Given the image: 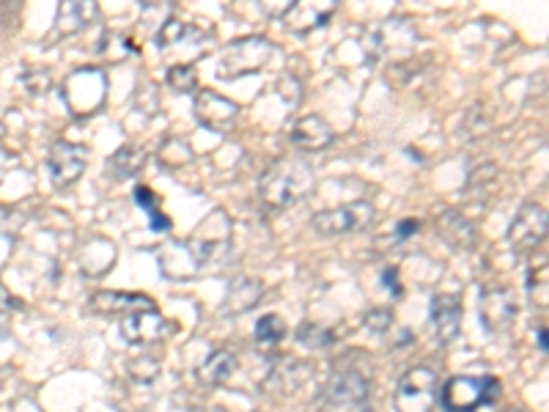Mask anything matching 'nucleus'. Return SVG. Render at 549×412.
Returning <instances> with one entry per match:
<instances>
[{"mask_svg": "<svg viewBox=\"0 0 549 412\" xmlns=\"http://www.w3.org/2000/svg\"><path fill=\"white\" fill-rule=\"evenodd\" d=\"M313 182H316V176H313L311 165L297 157H283L261 174L259 196L264 204L286 209L308 196L313 190Z\"/></svg>", "mask_w": 549, "mask_h": 412, "instance_id": "nucleus-1", "label": "nucleus"}, {"mask_svg": "<svg viewBox=\"0 0 549 412\" xmlns=\"http://www.w3.org/2000/svg\"><path fill=\"white\" fill-rule=\"evenodd\" d=\"M503 385L495 377H451L442 388V407L448 412H475L484 404H495Z\"/></svg>", "mask_w": 549, "mask_h": 412, "instance_id": "nucleus-2", "label": "nucleus"}, {"mask_svg": "<svg viewBox=\"0 0 549 412\" xmlns=\"http://www.w3.org/2000/svg\"><path fill=\"white\" fill-rule=\"evenodd\" d=\"M272 44L261 36H248L231 42L217 61V77L223 80H237L250 72H261V66L270 61Z\"/></svg>", "mask_w": 549, "mask_h": 412, "instance_id": "nucleus-3", "label": "nucleus"}, {"mask_svg": "<svg viewBox=\"0 0 549 412\" xmlns=\"http://www.w3.org/2000/svg\"><path fill=\"white\" fill-rule=\"evenodd\" d=\"M217 220H220V212L206 217L201 228L184 242V248L193 256L198 270L206 267V264H217V261H223L228 256V248H231V226L226 223V217H223V223H217Z\"/></svg>", "mask_w": 549, "mask_h": 412, "instance_id": "nucleus-4", "label": "nucleus"}, {"mask_svg": "<svg viewBox=\"0 0 549 412\" xmlns=\"http://www.w3.org/2000/svg\"><path fill=\"white\" fill-rule=\"evenodd\" d=\"M437 402V374L426 366H415L401 377L396 388V412H431Z\"/></svg>", "mask_w": 549, "mask_h": 412, "instance_id": "nucleus-5", "label": "nucleus"}, {"mask_svg": "<svg viewBox=\"0 0 549 412\" xmlns=\"http://www.w3.org/2000/svg\"><path fill=\"white\" fill-rule=\"evenodd\" d=\"M105 88H108V83H105V75L99 69H91V66L77 69L64 86L66 105L75 116H88L105 102Z\"/></svg>", "mask_w": 549, "mask_h": 412, "instance_id": "nucleus-6", "label": "nucleus"}, {"mask_svg": "<svg viewBox=\"0 0 549 412\" xmlns=\"http://www.w3.org/2000/svg\"><path fill=\"white\" fill-rule=\"evenodd\" d=\"M374 220V206L368 201H355V204L335 206L313 215V228L322 237H341V234H355L360 228H366Z\"/></svg>", "mask_w": 549, "mask_h": 412, "instance_id": "nucleus-7", "label": "nucleus"}, {"mask_svg": "<svg viewBox=\"0 0 549 412\" xmlns=\"http://www.w3.org/2000/svg\"><path fill=\"white\" fill-rule=\"evenodd\" d=\"M547 209L541 204H528L519 206V212L511 220V228H508V242L517 253H530L536 250L547 239Z\"/></svg>", "mask_w": 549, "mask_h": 412, "instance_id": "nucleus-8", "label": "nucleus"}, {"mask_svg": "<svg viewBox=\"0 0 549 412\" xmlns=\"http://www.w3.org/2000/svg\"><path fill=\"white\" fill-rule=\"evenodd\" d=\"M195 119L201 121V127L217 132V135H228L237 127L239 105L231 99L220 97L217 91H198L193 102Z\"/></svg>", "mask_w": 549, "mask_h": 412, "instance_id": "nucleus-9", "label": "nucleus"}, {"mask_svg": "<svg viewBox=\"0 0 549 412\" xmlns=\"http://www.w3.org/2000/svg\"><path fill=\"white\" fill-rule=\"evenodd\" d=\"M368 396V382L363 374L357 371H346V374H335L327 391L322 396L324 410L330 412H349L357 410L360 404L366 402Z\"/></svg>", "mask_w": 549, "mask_h": 412, "instance_id": "nucleus-10", "label": "nucleus"}, {"mask_svg": "<svg viewBox=\"0 0 549 412\" xmlns=\"http://www.w3.org/2000/svg\"><path fill=\"white\" fill-rule=\"evenodd\" d=\"M121 336L130 344H157L162 338L171 336V322L157 311H132L121 316Z\"/></svg>", "mask_w": 549, "mask_h": 412, "instance_id": "nucleus-11", "label": "nucleus"}, {"mask_svg": "<svg viewBox=\"0 0 549 412\" xmlns=\"http://www.w3.org/2000/svg\"><path fill=\"white\" fill-rule=\"evenodd\" d=\"M83 171H86V149L83 146L58 141L50 149V176H53L55 187L75 185Z\"/></svg>", "mask_w": 549, "mask_h": 412, "instance_id": "nucleus-12", "label": "nucleus"}, {"mask_svg": "<svg viewBox=\"0 0 549 412\" xmlns=\"http://www.w3.org/2000/svg\"><path fill=\"white\" fill-rule=\"evenodd\" d=\"M478 314H481V322H484L486 330H500L514 322V316L519 314V303L511 289H486L481 294V303H478Z\"/></svg>", "mask_w": 549, "mask_h": 412, "instance_id": "nucleus-13", "label": "nucleus"}, {"mask_svg": "<svg viewBox=\"0 0 549 412\" xmlns=\"http://www.w3.org/2000/svg\"><path fill=\"white\" fill-rule=\"evenodd\" d=\"M431 325L442 344H451L462 327V300L456 294H434L431 300Z\"/></svg>", "mask_w": 549, "mask_h": 412, "instance_id": "nucleus-14", "label": "nucleus"}, {"mask_svg": "<svg viewBox=\"0 0 549 412\" xmlns=\"http://www.w3.org/2000/svg\"><path fill=\"white\" fill-rule=\"evenodd\" d=\"M335 132L322 116H302L291 127V143L302 152H322L327 146H333Z\"/></svg>", "mask_w": 549, "mask_h": 412, "instance_id": "nucleus-15", "label": "nucleus"}, {"mask_svg": "<svg viewBox=\"0 0 549 412\" xmlns=\"http://www.w3.org/2000/svg\"><path fill=\"white\" fill-rule=\"evenodd\" d=\"M333 14L335 0H327V3H289L280 14V20L289 25V31L305 33L313 31V28H322Z\"/></svg>", "mask_w": 549, "mask_h": 412, "instance_id": "nucleus-16", "label": "nucleus"}, {"mask_svg": "<svg viewBox=\"0 0 549 412\" xmlns=\"http://www.w3.org/2000/svg\"><path fill=\"white\" fill-rule=\"evenodd\" d=\"M157 311V305L143 294L124 292H97L91 297V311L94 314H132V311Z\"/></svg>", "mask_w": 549, "mask_h": 412, "instance_id": "nucleus-17", "label": "nucleus"}, {"mask_svg": "<svg viewBox=\"0 0 549 412\" xmlns=\"http://www.w3.org/2000/svg\"><path fill=\"white\" fill-rule=\"evenodd\" d=\"M264 297V283L259 278H237L228 286L226 300H223V314H248Z\"/></svg>", "mask_w": 549, "mask_h": 412, "instance_id": "nucleus-18", "label": "nucleus"}, {"mask_svg": "<svg viewBox=\"0 0 549 412\" xmlns=\"http://www.w3.org/2000/svg\"><path fill=\"white\" fill-rule=\"evenodd\" d=\"M99 17V9L91 3V0H83V3H75V0H66L58 6V14H55V31L66 36V33H75L88 28L91 22Z\"/></svg>", "mask_w": 549, "mask_h": 412, "instance_id": "nucleus-19", "label": "nucleus"}, {"mask_svg": "<svg viewBox=\"0 0 549 412\" xmlns=\"http://www.w3.org/2000/svg\"><path fill=\"white\" fill-rule=\"evenodd\" d=\"M234 371H237V355L228 352V349H217V352H212V355L201 363L198 374H201V380L209 382V385H223V382H228V377H231Z\"/></svg>", "mask_w": 549, "mask_h": 412, "instance_id": "nucleus-20", "label": "nucleus"}, {"mask_svg": "<svg viewBox=\"0 0 549 412\" xmlns=\"http://www.w3.org/2000/svg\"><path fill=\"white\" fill-rule=\"evenodd\" d=\"M146 165V152L140 146H121L119 152L110 157V171L119 179H132L138 176Z\"/></svg>", "mask_w": 549, "mask_h": 412, "instance_id": "nucleus-21", "label": "nucleus"}, {"mask_svg": "<svg viewBox=\"0 0 549 412\" xmlns=\"http://www.w3.org/2000/svg\"><path fill=\"white\" fill-rule=\"evenodd\" d=\"M440 234L448 239V242H453V245H459V248H467L475 237L473 223H470V220H464L459 212H448V215L442 217Z\"/></svg>", "mask_w": 549, "mask_h": 412, "instance_id": "nucleus-22", "label": "nucleus"}, {"mask_svg": "<svg viewBox=\"0 0 549 412\" xmlns=\"http://www.w3.org/2000/svg\"><path fill=\"white\" fill-rule=\"evenodd\" d=\"M135 201H138L140 209L149 215L151 231H168V228H171V220H168V215H162L160 212V198L154 196L149 187H143V185L135 187Z\"/></svg>", "mask_w": 549, "mask_h": 412, "instance_id": "nucleus-23", "label": "nucleus"}, {"mask_svg": "<svg viewBox=\"0 0 549 412\" xmlns=\"http://www.w3.org/2000/svg\"><path fill=\"white\" fill-rule=\"evenodd\" d=\"M297 341L300 344H305L308 349H322V347H330L335 341L333 330L324 325H313V322H308V325H302L300 330H297Z\"/></svg>", "mask_w": 549, "mask_h": 412, "instance_id": "nucleus-24", "label": "nucleus"}, {"mask_svg": "<svg viewBox=\"0 0 549 412\" xmlns=\"http://www.w3.org/2000/svg\"><path fill=\"white\" fill-rule=\"evenodd\" d=\"M168 86L176 91V94H187V91H193L198 86V75H195V69L190 64H176L168 69Z\"/></svg>", "mask_w": 549, "mask_h": 412, "instance_id": "nucleus-25", "label": "nucleus"}, {"mask_svg": "<svg viewBox=\"0 0 549 412\" xmlns=\"http://www.w3.org/2000/svg\"><path fill=\"white\" fill-rule=\"evenodd\" d=\"M283 336H286V325H283L280 316H261L259 325H256V341L259 344H278V341H283Z\"/></svg>", "mask_w": 549, "mask_h": 412, "instance_id": "nucleus-26", "label": "nucleus"}, {"mask_svg": "<svg viewBox=\"0 0 549 412\" xmlns=\"http://www.w3.org/2000/svg\"><path fill=\"white\" fill-rule=\"evenodd\" d=\"M363 325L371 330V333H388L390 325H393V314H390L388 308H374V311H368L363 316Z\"/></svg>", "mask_w": 549, "mask_h": 412, "instance_id": "nucleus-27", "label": "nucleus"}, {"mask_svg": "<svg viewBox=\"0 0 549 412\" xmlns=\"http://www.w3.org/2000/svg\"><path fill=\"white\" fill-rule=\"evenodd\" d=\"M382 283L388 286L393 297H401V286H399V270L396 267H388V270L382 272Z\"/></svg>", "mask_w": 549, "mask_h": 412, "instance_id": "nucleus-28", "label": "nucleus"}, {"mask_svg": "<svg viewBox=\"0 0 549 412\" xmlns=\"http://www.w3.org/2000/svg\"><path fill=\"white\" fill-rule=\"evenodd\" d=\"M11 308H20V300H14V297L6 294V289L0 286V314H9Z\"/></svg>", "mask_w": 549, "mask_h": 412, "instance_id": "nucleus-29", "label": "nucleus"}, {"mask_svg": "<svg viewBox=\"0 0 549 412\" xmlns=\"http://www.w3.org/2000/svg\"><path fill=\"white\" fill-rule=\"evenodd\" d=\"M415 231H418V220H401L399 239L410 237V234H415Z\"/></svg>", "mask_w": 549, "mask_h": 412, "instance_id": "nucleus-30", "label": "nucleus"}, {"mask_svg": "<svg viewBox=\"0 0 549 412\" xmlns=\"http://www.w3.org/2000/svg\"><path fill=\"white\" fill-rule=\"evenodd\" d=\"M539 347H541V352H549V344H547V330H544V327H541V330H539Z\"/></svg>", "mask_w": 549, "mask_h": 412, "instance_id": "nucleus-31", "label": "nucleus"}]
</instances>
